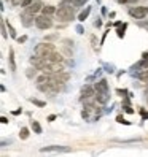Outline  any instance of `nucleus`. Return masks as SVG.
<instances>
[{
    "mask_svg": "<svg viewBox=\"0 0 148 157\" xmlns=\"http://www.w3.org/2000/svg\"><path fill=\"white\" fill-rule=\"evenodd\" d=\"M56 16H58V19L62 21V22H69V21H72V19H73V16H75V13H73V6L69 5L67 2H64V3L58 8Z\"/></svg>",
    "mask_w": 148,
    "mask_h": 157,
    "instance_id": "1",
    "label": "nucleus"
},
{
    "mask_svg": "<svg viewBox=\"0 0 148 157\" xmlns=\"http://www.w3.org/2000/svg\"><path fill=\"white\" fill-rule=\"evenodd\" d=\"M35 25L38 27V29H42V30L50 29V27H53V19H51V16L42 13L40 16L35 17Z\"/></svg>",
    "mask_w": 148,
    "mask_h": 157,
    "instance_id": "2",
    "label": "nucleus"
},
{
    "mask_svg": "<svg viewBox=\"0 0 148 157\" xmlns=\"http://www.w3.org/2000/svg\"><path fill=\"white\" fill-rule=\"evenodd\" d=\"M53 51H56V49H54V44H51V43H40V44L35 46V52L42 57H46Z\"/></svg>",
    "mask_w": 148,
    "mask_h": 157,
    "instance_id": "3",
    "label": "nucleus"
},
{
    "mask_svg": "<svg viewBox=\"0 0 148 157\" xmlns=\"http://www.w3.org/2000/svg\"><path fill=\"white\" fill-rule=\"evenodd\" d=\"M129 14L135 19H143V17L148 14V8L146 6H134L129 10Z\"/></svg>",
    "mask_w": 148,
    "mask_h": 157,
    "instance_id": "4",
    "label": "nucleus"
},
{
    "mask_svg": "<svg viewBox=\"0 0 148 157\" xmlns=\"http://www.w3.org/2000/svg\"><path fill=\"white\" fill-rule=\"evenodd\" d=\"M42 10H43V3L40 2V0H34V2L30 3V6L26 8V11L30 13V14H37V13L42 11Z\"/></svg>",
    "mask_w": 148,
    "mask_h": 157,
    "instance_id": "5",
    "label": "nucleus"
},
{
    "mask_svg": "<svg viewBox=\"0 0 148 157\" xmlns=\"http://www.w3.org/2000/svg\"><path fill=\"white\" fill-rule=\"evenodd\" d=\"M94 94H96V87H92V86H89V84H86V86L81 87V98H83V100L91 98Z\"/></svg>",
    "mask_w": 148,
    "mask_h": 157,
    "instance_id": "6",
    "label": "nucleus"
},
{
    "mask_svg": "<svg viewBox=\"0 0 148 157\" xmlns=\"http://www.w3.org/2000/svg\"><path fill=\"white\" fill-rule=\"evenodd\" d=\"M21 22H22V25L24 27H30L34 22H35V17H34V14H30V13H24V14H21Z\"/></svg>",
    "mask_w": 148,
    "mask_h": 157,
    "instance_id": "7",
    "label": "nucleus"
},
{
    "mask_svg": "<svg viewBox=\"0 0 148 157\" xmlns=\"http://www.w3.org/2000/svg\"><path fill=\"white\" fill-rule=\"evenodd\" d=\"M48 62H64V59H62V56L59 52H56V51H53L51 54H48V56L45 57Z\"/></svg>",
    "mask_w": 148,
    "mask_h": 157,
    "instance_id": "8",
    "label": "nucleus"
},
{
    "mask_svg": "<svg viewBox=\"0 0 148 157\" xmlns=\"http://www.w3.org/2000/svg\"><path fill=\"white\" fill-rule=\"evenodd\" d=\"M94 87H96V92H108V82L107 79H100Z\"/></svg>",
    "mask_w": 148,
    "mask_h": 157,
    "instance_id": "9",
    "label": "nucleus"
},
{
    "mask_svg": "<svg viewBox=\"0 0 148 157\" xmlns=\"http://www.w3.org/2000/svg\"><path fill=\"white\" fill-rule=\"evenodd\" d=\"M96 98H97L99 103L105 105L107 101H108V92H97V94H96Z\"/></svg>",
    "mask_w": 148,
    "mask_h": 157,
    "instance_id": "10",
    "label": "nucleus"
},
{
    "mask_svg": "<svg viewBox=\"0 0 148 157\" xmlns=\"http://www.w3.org/2000/svg\"><path fill=\"white\" fill-rule=\"evenodd\" d=\"M54 78H56L59 82H66V81H69V73H64V71H59V73H54V75H53Z\"/></svg>",
    "mask_w": 148,
    "mask_h": 157,
    "instance_id": "11",
    "label": "nucleus"
},
{
    "mask_svg": "<svg viewBox=\"0 0 148 157\" xmlns=\"http://www.w3.org/2000/svg\"><path fill=\"white\" fill-rule=\"evenodd\" d=\"M58 10H56V8H54V6H51V5H46V6H43V10H42V13L43 14H54V13H56Z\"/></svg>",
    "mask_w": 148,
    "mask_h": 157,
    "instance_id": "12",
    "label": "nucleus"
},
{
    "mask_svg": "<svg viewBox=\"0 0 148 157\" xmlns=\"http://www.w3.org/2000/svg\"><path fill=\"white\" fill-rule=\"evenodd\" d=\"M89 13H91V6H86V10L83 11V13H80V16H78V21H80V22H83V21H85L86 17L89 16Z\"/></svg>",
    "mask_w": 148,
    "mask_h": 157,
    "instance_id": "13",
    "label": "nucleus"
},
{
    "mask_svg": "<svg viewBox=\"0 0 148 157\" xmlns=\"http://www.w3.org/2000/svg\"><path fill=\"white\" fill-rule=\"evenodd\" d=\"M19 138H21V140H27V138H29V128L22 127L21 132H19Z\"/></svg>",
    "mask_w": 148,
    "mask_h": 157,
    "instance_id": "14",
    "label": "nucleus"
},
{
    "mask_svg": "<svg viewBox=\"0 0 148 157\" xmlns=\"http://www.w3.org/2000/svg\"><path fill=\"white\" fill-rule=\"evenodd\" d=\"M46 151H69L67 147H58V146H53V147H43L42 152H46Z\"/></svg>",
    "mask_w": 148,
    "mask_h": 157,
    "instance_id": "15",
    "label": "nucleus"
},
{
    "mask_svg": "<svg viewBox=\"0 0 148 157\" xmlns=\"http://www.w3.org/2000/svg\"><path fill=\"white\" fill-rule=\"evenodd\" d=\"M135 68H143V70L148 68V57H146V59L143 57V60H142V62H138L137 65H135Z\"/></svg>",
    "mask_w": 148,
    "mask_h": 157,
    "instance_id": "16",
    "label": "nucleus"
},
{
    "mask_svg": "<svg viewBox=\"0 0 148 157\" xmlns=\"http://www.w3.org/2000/svg\"><path fill=\"white\" fill-rule=\"evenodd\" d=\"M126 27H127V24H123V27H119V25H118L116 35L119 36V38H123V36H124V30H126Z\"/></svg>",
    "mask_w": 148,
    "mask_h": 157,
    "instance_id": "17",
    "label": "nucleus"
},
{
    "mask_svg": "<svg viewBox=\"0 0 148 157\" xmlns=\"http://www.w3.org/2000/svg\"><path fill=\"white\" fill-rule=\"evenodd\" d=\"M10 65H11V70H16V63H14V51L10 49Z\"/></svg>",
    "mask_w": 148,
    "mask_h": 157,
    "instance_id": "18",
    "label": "nucleus"
},
{
    "mask_svg": "<svg viewBox=\"0 0 148 157\" xmlns=\"http://www.w3.org/2000/svg\"><path fill=\"white\" fill-rule=\"evenodd\" d=\"M32 128H34L35 133H42V127H40V124L37 121H32Z\"/></svg>",
    "mask_w": 148,
    "mask_h": 157,
    "instance_id": "19",
    "label": "nucleus"
},
{
    "mask_svg": "<svg viewBox=\"0 0 148 157\" xmlns=\"http://www.w3.org/2000/svg\"><path fill=\"white\" fill-rule=\"evenodd\" d=\"M86 2L88 0H73L72 3H73V6H81V5H85Z\"/></svg>",
    "mask_w": 148,
    "mask_h": 157,
    "instance_id": "20",
    "label": "nucleus"
},
{
    "mask_svg": "<svg viewBox=\"0 0 148 157\" xmlns=\"http://www.w3.org/2000/svg\"><path fill=\"white\" fill-rule=\"evenodd\" d=\"M30 101H32V103H35L37 106H45V101H42V100H37V98H30Z\"/></svg>",
    "mask_w": 148,
    "mask_h": 157,
    "instance_id": "21",
    "label": "nucleus"
},
{
    "mask_svg": "<svg viewBox=\"0 0 148 157\" xmlns=\"http://www.w3.org/2000/svg\"><path fill=\"white\" fill-rule=\"evenodd\" d=\"M6 25H8V29H10V35L13 36V38H16V32H14V29H13V25H11L10 22H6Z\"/></svg>",
    "mask_w": 148,
    "mask_h": 157,
    "instance_id": "22",
    "label": "nucleus"
},
{
    "mask_svg": "<svg viewBox=\"0 0 148 157\" xmlns=\"http://www.w3.org/2000/svg\"><path fill=\"white\" fill-rule=\"evenodd\" d=\"M34 2V0H22V3H21V6L22 8H27V6H30V3Z\"/></svg>",
    "mask_w": 148,
    "mask_h": 157,
    "instance_id": "23",
    "label": "nucleus"
},
{
    "mask_svg": "<svg viewBox=\"0 0 148 157\" xmlns=\"http://www.w3.org/2000/svg\"><path fill=\"white\" fill-rule=\"evenodd\" d=\"M116 121H118L119 124H129V122L126 121V119H124L123 116H118V117H116Z\"/></svg>",
    "mask_w": 148,
    "mask_h": 157,
    "instance_id": "24",
    "label": "nucleus"
},
{
    "mask_svg": "<svg viewBox=\"0 0 148 157\" xmlns=\"http://www.w3.org/2000/svg\"><path fill=\"white\" fill-rule=\"evenodd\" d=\"M27 76H29V78H32V76H35V68H30L29 71H27Z\"/></svg>",
    "mask_w": 148,
    "mask_h": 157,
    "instance_id": "25",
    "label": "nucleus"
},
{
    "mask_svg": "<svg viewBox=\"0 0 148 157\" xmlns=\"http://www.w3.org/2000/svg\"><path fill=\"white\" fill-rule=\"evenodd\" d=\"M10 2H11L14 6H18V5H21V3H22V0H10Z\"/></svg>",
    "mask_w": 148,
    "mask_h": 157,
    "instance_id": "26",
    "label": "nucleus"
},
{
    "mask_svg": "<svg viewBox=\"0 0 148 157\" xmlns=\"http://www.w3.org/2000/svg\"><path fill=\"white\" fill-rule=\"evenodd\" d=\"M94 25H96V27H100V25H102V21H99V19H97V21L94 22Z\"/></svg>",
    "mask_w": 148,
    "mask_h": 157,
    "instance_id": "27",
    "label": "nucleus"
},
{
    "mask_svg": "<svg viewBox=\"0 0 148 157\" xmlns=\"http://www.w3.org/2000/svg\"><path fill=\"white\" fill-rule=\"evenodd\" d=\"M18 41H19V43H24V41H26V36H21V38H18Z\"/></svg>",
    "mask_w": 148,
    "mask_h": 157,
    "instance_id": "28",
    "label": "nucleus"
},
{
    "mask_svg": "<svg viewBox=\"0 0 148 157\" xmlns=\"http://www.w3.org/2000/svg\"><path fill=\"white\" fill-rule=\"evenodd\" d=\"M77 30H78V33H83V27L78 25V27H77Z\"/></svg>",
    "mask_w": 148,
    "mask_h": 157,
    "instance_id": "29",
    "label": "nucleus"
},
{
    "mask_svg": "<svg viewBox=\"0 0 148 157\" xmlns=\"http://www.w3.org/2000/svg\"><path fill=\"white\" fill-rule=\"evenodd\" d=\"M119 3H127V2H132V0H118Z\"/></svg>",
    "mask_w": 148,
    "mask_h": 157,
    "instance_id": "30",
    "label": "nucleus"
},
{
    "mask_svg": "<svg viewBox=\"0 0 148 157\" xmlns=\"http://www.w3.org/2000/svg\"><path fill=\"white\" fill-rule=\"evenodd\" d=\"M0 121H2V124H6V122H8V119H6V117H2Z\"/></svg>",
    "mask_w": 148,
    "mask_h": 157,
    "instance_id": "31",
    "label": "nucleus"
},
{
    "mask_svg": "<svg viewBox=\"0 0 148 157\" xmlns=\"http://www.w3.org/2000/svg\"><path fill=\"white\" fill-rule=\"evenodd\" d=\"M54 119H56V116H54V114H51V116L48 117V121H54Z\"/></svg>",
    "mask_w": 148,
    "mask_h": 157,
    "instance_id": "32",
    "label": "nucleus"
}]
</instances>
